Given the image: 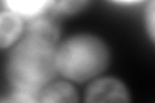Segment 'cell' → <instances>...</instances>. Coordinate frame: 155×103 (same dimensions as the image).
Masks as SVG:
<instances>
[{
	"instance_id": "cell-2",
	"label": "cell",
	"mask_w": 155,
	"mask_h": 103,
	"mask_svg": "<svg viewBox=\"0 0 155 103\" xmlns=\"http://www.w3.org/2000/svg\"><path fill=\"white\" fill-rule=\"evenodd\" d=\"M111 50L102 37L93 32H75L60 40L56 66L60 77L85 85L107 71Z\"/></svg>"
},
{
	"instance_id": "cell-3",
	"label": "cell",
	"mask_w": 155,
	"mask_h": 103,
	"mask_svg": "<svg viewBox=\"0 0 155 103\" xmlns=\"http://www.w3.org/2000/svg\"><path fill=\"white\" fill-rule=\"evenodd\" d=\"M83 101L88 103H125L132 101V95L122 79L104 73L85 84Z\"/></svg>"
},
{
	"instance_id": "cell-4",
	"label": "cell",
	"mask_w": 155,
	"mask_h": 103,
	"mask_svg": "<svg viewBox=\"0 0 155 103\" xmlns=\"http://www.w3.org/2000/svg\"><path fill=\"white\" fill-rule=\"evenodd\" d=\"M79 101L80 94L76 84L60 76L43 88L39 95V102L43 103H76Z\"/></svg>"
},
{
	"instance_id": "cell-6",
	"label": "cell",
	"mask_w": 155,
	"mask_h": 103,
	"mask_svg": "<svg viewBox=\"0 0 155 103\" xmlns=\"http://www.w3.org/2000/svg\"><path fill=\"white\" fill-rule=\"evenodd\" d=\"M51 4L52 0H2L3 9L14 12L26 21L49 13Z\"/></svg>"
},
{
	"instance_id": "cell-5",
	"label": "cell",
	"mask_w": 155,
	"mask_h": 103,
	"mask_svg": "<svg viewBox=\"0 0 155 103\" xmlns=\"http://www.w3.org/2000/svg\"><path fill=\"white\" fill-rule=\"evenodd\" d=\"M26 19L14 12L2 9L0 12V48L8 50L16 44L26 30Z\"/></svg>"
},
{
	"instance_id": "cell-1",
	"label": "cell",
	"mask_w": 155,
	"mask_h": 103,
	"mask_svg": "<svg viewBox=\"0 0 155 103\" xmlns=\"http://www.w3.org/2000/svg\"><path fill=\"white\" fill-rule=\"evenodd\" d=\"M60 40L58 18L51 13L26 22L25 34L7 52L4 76L8 90L2 102H39L43 88L58 77L56 50Z\"/></svg>"
},
{
	"instance_id": "cell-9",
	"label": "cell",
	"mask_w": 155,
	"mask_h": 103,
	"mask_svg": "<svg viewBox=\"0 0 155 103\" xmlns=\"http://www.w3.org/2000/svg\"><path fill=\"white\" fill-rule=\"evenodd\" d=\"M115 4H120V5H133V4H138V3H143L147 0H110Z\"/></svg>"
},
{
	"instance_id": "cell-7",
	"label": "cell",
	"mask_w": 155,
	"mask_h": 103,
	"mask_svg": "<svg viewBox=\"0 0 155 103\" xmlns=\"http://www.w3.org/2000/svg\"><path fill=\"white\" fill-rule=\"evenodd\" d=\"M92 0H52L49 13L56 18L75 17L88 9Z\"/></svg>"
},
{
	"instance_id": "cell-8",
	"label": "cell",
	"mask_w": 155,
	"mask_h": 103,
	"mask_svg": "<svg viewBox=\"0 0 155 103\" xmlns=\"http://www.w3.org/2000/svg\"><path fill=\"white\" fill-rule=\"evenodd\" d=\"M143 28L145 34L155 45V0H147L143 11Z\"/></svg>"
}]
</instances>
